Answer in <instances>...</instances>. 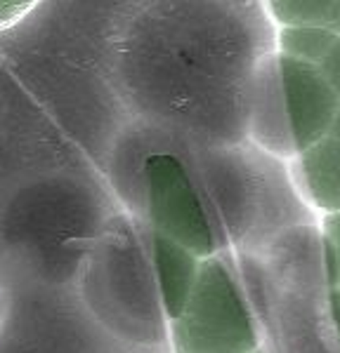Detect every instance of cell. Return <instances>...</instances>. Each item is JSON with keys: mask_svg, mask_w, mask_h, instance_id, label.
I'll return each mask as SVG.
<instances>
[{"mask_svg": "<svg viewBox=\"0 0 340 353\" xmlns=\"http://www.w3.org/2000/svg\"><path fill=\"white\" fill-rule=\"evenodd\" d=\"M170 341L175 353H258L253 311L220 254L201 259L182 311L170 321Z\"/></svg>", "mask_w": 340, "mask_h": 353, "instance_id": "cell-2", "label": "cell"}, {"mask_svg": "<svg viewBox=\"0 0 340 353\" xmlns=\"http://www.w3.org/2000/svg\"><path fill=\"white\" fill-rule=\"evenodd\" d=\"M144 201L154 233L178 243L196 259L220 252L211 212L178 156L154 153L144 161Z\"/></svg>", "mask_w": 340, "mask_h": 353, "instance_id": "cell-3", "label": "cell"}, {"mask_svg": "<svg viewBox=\"0 0 340 353\" xmlns=\"http://www.w3.org/2000/svg\"><path fill=\"white\" fill-rule=\"evenodd\" d=\"M328 311H331V323L340 344V290H328Z\"/></svg>", "mask_w": 340, "mask_h": 353, "instance_id": "cell-11", "label": "cell"}, {"mask_svg": "<svg viewBox=\"0 0 340 353\" xmlns=\"http://www.w3.org/2000/svg\"><path fill=\"white\" fill-rule=\"evenodd\" d=\"M319 73L324 76V81L328 83V88L333 90V94L340 99V38H336L333 48L328 50V54L324 57L319 66Z\"/></svg>", "mask_w": 340, "mask_h": 353, "instance_id": "cell-8", "label": "cell"}, {"mask_svg": "<svg viewBox=\"0 0 340 353\" xmlns=\"http://www.w3.org/2000/svg\"><path fill=\"white\" fill-rule=\"evenodd\" d=\"M263 10L276 28H321L340 38V3H267Z\"/></svg>", "mask_w": 340, "mask_h": 353, "instance_id": "cell-6", "label": "cell"}, {"mask_svg": "<svg viewBox=\"0 0 340 353\" xmlns=\"http://www.w3.org/2000/svg\"><path fill=\"white\" fill-rule=\"evenodd\" d=\"M331 137H336V139H340V106H338L336 121H333V128H331Z\"/></svg>", "mask_w": 340, "mask_h": 353, "instance_id": "cell-12", "label": "cell"}, {"mask_svg": "<svg viewBox=\"0 0 340 353\" xmlns=\"http://www.w3.org/2000/svg\"><path fill=\"white\" fill-rule=\"evenodd\" d=\"M151 264L161 294V309L168 321H175L196 283L201 259H196L178 243L151 231Z\"/></svg>", "mask_w": 340, "mask_h": 353, "instance_id": "cell-5", "label": "cell"}, {"mask_svg": "<svg viewBox=\"0 0 340 353\" xmlns=\"http://www.w3.org/2000/svg\"><path fill=\"white\" fill-rule=\"evenodd\" d=\"M288 174L310 212H340V139L324 137L288 163Z\"/></svg>", "mask_w": 340, "mask_h": 353, "instance_id": "cell-4", "label": "cell"}, {"mask_svg": "<svg viewBox=\"0 0 340 353\" xmlns=\"http://www.w3.org/2000/svg\"><path fill=\"white\" fill-rule=\"evenodd\" d=\"M319 233L324 241H328L333 248L340 250V212L319 217Z\"/></svg>", "mask_w": 340, "mask_h": 353, "instance_id": "cell-10", "label": "cell"}, {"mask_svg": "<svg viewBox=\"0 0 340 353\" xmlns=\"http://www.w3.org/2000/svg\"><path fill=\"white\" fill-rule=\"evenodd\" d=\"M338 106L340 99L319 68L288 59L272 48L251 73L246 132L255 149L291 163L331 134Z\"/></svg>", "mask_w": 340, "mask_h": 353, "instance_id": "cell-1", "label": "cell"}, {"mask_svg": "<svg viewBox=\"0 0 340 353\" xmlns=\"http://www.w3.org/2000/svg\"><path fill=\"white\" fill-rule=\"evenodd\" d=\"M338 36L321 28H305V26H281L274 36V52L288 59L303 61V64L319 66L333 48Z\"/></svg>", "mask_w": 340, "mask_h": 353, "instance_id": "cell-7", "label": "cell"}, {"mask_svg": "<svg viewBox=\"0 0 340 353\" xmlns=\"http://www.w3.org/2000/svg\"><path fill=\"white\" fill-rule=\"evenodd\" d=\"M333 290H340V250H338V276H336V288Z\"/></svg>", "mask_w": 340, "mask_h": 353, "instance_id": "cell-13", "label": "cell"}, {"mask_svg": "<svg viewBox=\"0 0 340 353\" xmlns=\"http://www.w3.org/2000/svg\"><path fill=\"white\" fill-rule=\"evenodd\" d=\"M36 5L31 3H0V31L17 24L21 17H26Z\"/></svg>", "mask_w": 340, "mask_h": 353, "instance_id": "cell-9", "label": "cell"}]
</instances>
